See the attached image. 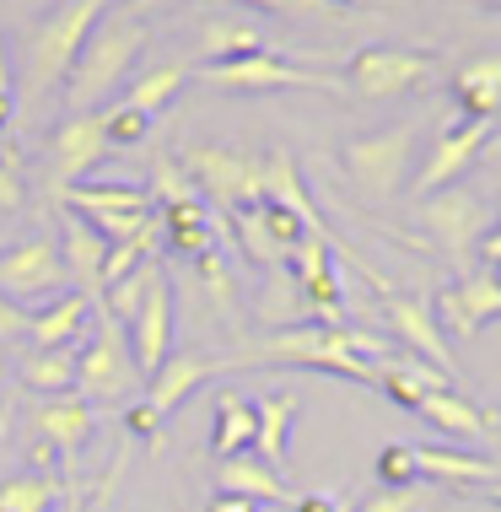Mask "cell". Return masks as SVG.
<instances>
[{"instance_id": "obj_1", "label": "cell", "mask_w": 501, "mask_h": 512, "mask_svg": "<svg viewBox=\"0 0 501 512\" xmlns=\"http://www.w3.org/2000/svg\"><path fill=\"white\" fill-rule=\"evenodd\" d=\"M141 49H146V17H135V11H124V6L103 11V22L87 33L71 76H65V103H71V114H92L108 92H119L124 76H130V65L141 60Z\"/></svg>"}, {"instance_id": "obj_2", "label": "cell", "mask_w": 501, "mask_h": 512, "mask_svg": "<svg viewBox=\"0 0 501 512\" xmlns=\"http://www.w3.org/2000/svg\"><path fill=\"white\" fill-rule=\"evenodd\" d=\"M103 11H114V0H65L54 17H44V27L27 44V98H44V92L65 87V76H71L87 33L103 22Z\"/></svg>"}, {"instance_id": "obj_3", "label": "cell", "mask_w": 501, "mask_h": 512, "mask_svg": "<svg viewBox=\"0 0 501 512\" xmlns=\"http://www.w3.org/2000/svg\"><path fill=\"white\" fill-rule=\"evenodd\" d=\"M415 141H421L415 124H383V130L351 135V141L340 146V168L367 200H394L410 178Z\"/></svg>"}, {"instance_id": "obj_4", "label": "cell", "mask_w": 501, "mask_h": 512, "mask_svg": "<svg viewBox=\"0 0 501 512\" xmlns=\"http://www.w3.org/2000/svg\"><path fill=\"white\" fill-rule=\"evenodd\" d=\"M97 308V302H92ZM141 367H135L130 356V335H124L119 318H108L103 308H97V335L87 340V351L76 356V389L81 399L97 410V405H124L135 389H141Z\"/></svg>"}, {"instance_id": "obj_5", "label": "cell", "mask_w": 501, "mask_h": 512, "mask_svg": "<svg viewBox=\"0 0 501 512\" xmlns=\"http://www.w3.org/2000/svg\"><path fill=\"white\" fill-rule=\"evenodd\" d=\"M178 168L189 173L194 195H205L221 211H243V205H259V195H264V151L189 146L178 157Z\"/></svg>"}, {"instance_id": "obj_6", "label": "cell", "mask_w": 501, "mask_h": 512, "mask_svg": "<svg viewBox=\"0 0 501 512\" xmlns=\"http://www.w3.org/2000/svg\"><path fill=\"white\" fill-rule=\"evenodd\" d=\"M227 367H232V356H200V351H194V356H167V362L146 378V394L124 410V426H130L135 437L157 442V432L167 426V415L184 405L200 383H211L216 372H227Z\"/></svg>"}, {"instance_id": "obj_7", "label": "cell", "mask_w": 501, "mask_h": 512, "mask_svg": "<svg viewBox=\"0 0 501 512\" xmlns=\"http://www.w3.org/2000/svg\"><path fill=\"white\" fill-rule=\"evenodd\" d=\"M431 71H437V54L431 49H399V44H367L356 49L351 60H345V92H356V98H399V92H415L426 87Z\"/></svg>"}, {"instance_id": "obj_8", "label": "cell", "mask_w": 501, "mask_h": 512, "mask_svg": "<svg viewBox=\"0 0 501 512\" xmlns=\"http://www.w3.org/2000/svg\"><path fill=\"white\" fill-rule=\"evenodd\" d=\"M205 87H221V92H291V87H313V92H345L340 76H324V71H302L297 60H281V54L259 49V54H243V60H221V65H200L194 71Z\"/></svg>"}, {"instance_id": "obj_9", "label": "cell", "mask_w": 501, "mask_h": 512, "mask_svg": "<svg viewBox=\"0 0 501 512\" xmlns=\"http://www.w3.org/2000/svg\"><path fill=\"white\" fill-rule=\"evenodd\" d=\"M442 340H475L485 324L501 318V275L496 270H464L458 281H448L431 302Z\"/></svg>"}, {"instance_id": "obj_10", "label": "cell", "mask_w": 501, "mask_h": 512, "mask_svg": "<svg viewBox=\"0 0 501 512\" xmlns=\"http://www.w3.org/2000/svg\"><path fill=\"white\" fill-rule=\"evenodd\" d=\"M378 297H383V318H388V329H394V340L405 345V356L437 367L442 378L458 383V362H453L448 340H442L437 318H431V308H426V297H410V292H399V286H388V292H378Z\"/></svg>"}, {"instance_id": "obj_11", "label": "cell", "mask_w": 501, "mask_h": 512, "mask_svg": "<svg viewBox=\"0 0 501 512\" xmlns=\"http://www.w3.org/2000/svg\"><path fill=\"white\" fill-rule=\"evenodd\" d=\"M496 124H475V119H458L448 130L437 135V146H431V157L421 162V173L410 178V195L426 200V195H442V189H453L458 178L475 168V157L485 151Z\"/></svg>"}, {"instance_id": "obj_12", "label": "cell", "mask_w": 501, "mask_h": 512, "mask_svg": "<svg viewBox=\"0 0 501 512\" xmlns=\"http://www.w3.org/2000/svg\"><path fill=\"white\" fill-rule=\"evenodd\" d=\"M108 157V135H103V114H71L54 130L49 141V189L65 195V189L87 184V173Z\"/></svg>"}, {"instance_id": "obj_13", "label": "cell", "mask_w": 501, "mask_h": 512, "mask_svg": "<svg viewBox=\"0 0 501 512\" xmlns=\"http://www.w3.org/2000/svg\"><path fill=\"white\" fill-rule=\"evenodd\" d=\"M415 221H421L426 243H442L448 254H469L485 232H491V216L475 195H458V189H442V195H426L415 205Z\"/></svg>"}, {"instance_id": "obj_14", "label": "cell", "mask_w": 501, "mask_h": 512, "mask_svg": "<svg viewBox=\"0 0 501 512\" xmlns=\"http://www.w3.org/2000/svg\"><path fill=\"white\" fill-rule=\"evenodd\" d=\"M65 286V259L49 238H27L0 248V297L27 302V297H49Z\"/></svg>"}, {"instance_id": "obj_15", "label": "cell", "mask_w": 501, "mask_h": 512, "mask_svg": "<svg viewBox=\"0 0 501 512\" xmlns=\"http://www.w3.org/2000/svg\"><path fill=\"white\" fill-rule=\"evenodd\" d=\"M124 335H130V356H135V367H141V378H151V372L173 356V281H167L162 270H151L146 302H141V313L124 324Z\"/></svg>"}, {"instance_id": "obj_16", "label": "cell", "mask_w": 501, "mask_h": 512, "mask_svg": "<svg viewBox=\"0 0 501 512\" xmlns=\"http://www.w3.org/2000/svg\"><path fill=\"white\" fill-rule=\"evenodd\" d=\"M33 432H38V448H49L54 459L71 464L81 453V442H87L97 432V410L87 405V399H44V405L33 410Z\"/></svg>"}, {"instance_id": "obj_17", "label": "cell", "mask_w": 501, "mask_h": 512, "mask_svg": "<svg viewBox=\"0 0 501 512\" xmlns=\"http://www.w3.org/2000/svg\"><path fill=\"white\" fill-rule=\"evenodd\" d=\"M259 200H270V205H286L291 216L302 221L308 232H318V238H334L329 232V221L318 216V205L308 195V184H302V168H297V157H291L286 146H275V151H264V195ZM340 243V238H334Z\"/></svg>"}, {"instance_id": "obj_18", "label": "cell", "mask_w": 501, "mask_h": 512, "mask_svg": "<svg viewBox=\"0 0 501 512\" xmlns=\"http://www.w3.org/2000/svg\"><path fill=\"white\" fill-rule=\"evenodd\" d=\"M448 92H453L458 119L496 124V119H501V49H496V54H475L464 71H453Z\"/></svg>"}, {"instance_id": "obj_19", "label": "cell", "mask_w": 501, "mask_h": 512, "mask_svg": "<svg viewBox=\"0 0 501 512\" xmlns=\"http://www.w3.org/2000/svg\"><path fill=\"white\" fill-rule=\"evenodd\" d=\"M415 475L421 480H442L448 491H480L501 475V464L491 453H469V448H415Z\"/></svg>"}, {"instance_id": "obj_20", "label": "cell", "mask_w": 501, "mask_h": 512, "mask_svg": "<svg viewBox=\"0 0 501 512\" xmlns=\"http://www.w3.org/2000/svg\"><path fill=\"white\" fill-rule=\"evenodd\" d=\"M216 491L221 496H243V502H286V507L302 496V491L286 486L281 469H270L264 459H254V453H232V459H221Z\"/></svg>"}, {"instance_id": "obj_21", "label": "cell", "mask_w": 501, "mask_h": 512, "mask_svg": "<svg viewBox=\"0 0 501 512\" xmlns=\"http://www.w3.org/2000/svg\"><path fill=\"white\" fill-rule=\"evenodd\" d=\"M65 243H60V259H65V281H76L81 297L97 302V281H103V259H108V243L92 221H81L76 211H65Z\"/></svg>"}, {"instance_id": "obj_22", "label": "cell", "mask_w": 501, "mask_h": 512, "mask_svg": "<svg viewBox=\"0 0 501 512\" xmlns=\"http://www.w3.org/2000/svg\"><path fill=\"white\" fill-rule=\"evenodd\" d=\"M426 426H437L442 437H458V442H480L485 432H491V410L469 405L458 389H426L421 399H415V410Z\"/></svg>"}, {"instance_id": "obj_23", "label": "cell", "mask_w": 501, "mask_h": 512, "mask_svg": "<svg viewBox=\"0 0 501 512\" xmlns=\"http://www.w3.org/2000/svg\"><path fill=\"white\" fill-rule=\"evenodd\" d=\"M297 410H302V399L291 389H270L254 399V459H264L270 469L286 464V442H291V426H297Z\"/></svg>"}, {"instance_id": "obj_24", "label": "cell", "mask_w": 501, "mask_h": 512, "mask_svg": "<svg viewBox=\"0 0 501 512\" xmlns=\"http://www.w3.org/2000/svg\"><path fill=\"white\" fill-rule=\"evenodd\" d=\"M17 383L44 399H65L76 389V356L65 351H44V345H27V351H17Z\"/></svg>"}, {"instance_id": "obj_25", "label": "cell", "mask_w": 501, "mask_h": 512, "mask_svg": "<svg viewBox=\"0 0 501 512\" xmlns=\"http://www.w3.org/2000/svg\"><path fill=\"white\" fill-rule=\"evenodd\" d=\"M254 448V399L238 389H221L211 405V453L216 459H232V453Z\"/></svg>"}, {"instance_id": "obj_26", "label": "cell", "mask_w": 501, "mask_h": 512, "mask_svg": "<svg viewBox=\"0 0 501 512\" xmlns=\"http://www.w3.org/2000/svg\"><path fill=\"white\" fill-rule=\"evenodd\" d=\"M87 318H92V297L65 292L60 302H49L44 313L27 318V340L44 345V351H60V345H71L81 329H87Z\"/></svg>"}, {"instance_id": "obj_27", "label": "cell", "mask_w": 501, "mask_h": 512, "mask_svg": "<svg viewBox=\"0 0 501 512\" xmlns=\"http://www.w3.org/2000/svg\"><path fill=\"white\" fill-rule=\"evenodd\" d=\"M65 205H71L76 216H92V211H119V216H146L151 211V195L141 184H76L60 195Z\"/></svg>"}, {"instance_id": "obj_28", "label": "cell", "mask_w": 501, "mask_h": 512, "mask_svg": "<svg viewBox=\"0 0 501 512\" xmlns=\"http://www.w3.org/2000/svg\"><path fill=\"white\" fill-rule=\"evenodd\" d=\"M194 71L189 65H162V71H146V76H135L130 87H124V103L119 108H135V114H146V119H157L167 103L184 92V81H189Z\"/></svg>"}, {"instance_id": "obj_29", "label": "cell", "mask_w": 501, "mask_h": 512, "mask_svg": "<svg viewBox=\"0 0 501 512\" xmlns=\"http://www.w3.org/2000/svg\"><path fill=\"white\" fill-rule=\"evenodd\" d=\"M259 49H264L259 27H248V22H227V17L200 22V54H205V65L243 60V54H259Z\"/></svg>"}, {"instance_id": "obj_30", "label": "cell", "mask_w": 501, "mask_h": 512, "mask_svg": "<svg viewBox=\"0 0 501 512\" xmlns=\"http://www.w3.org/2000/svg\"><path fill=\"white\" fill-rule=\"evenodd\" d=\"M65 496V480L49 475V469H27L22 480H6L0 486V512H49Z\"/></svg>"}, {"instance_id": "obj_31", "label": "cell", "mask_w": 501, "mask_h": 512, "mask_svg": "<svg viewBox=\"0 0 501 512\" xmlns=\"http://www.w3.org/2000/svg\"><path fill=\"white\" fill-rule=\"evenodd\" d=\"M232 232L243 238V254L254 259V265H264V270H281V265H286V248L270 238V227H264L259 205H243V211H232Z\"/></svg>"}, {"instance_id": "obj_32", "label": "cell", "mask_w": 501, "mask_h": 512, "mask_svg": "<svg viewBox=\"0 0 501 512\" xmlns=\"http://www.w3.org/2000/svg\"><path fill=\"white\" fill-rule=\"evenodd\" d=\"M146 195L157 200V205H189V200H200V195H194V184H189V173L178 168V157H162L157 168H151Z\"/></svg>"}, {"instance_id": "obj_33", "label": "cell", "mask_w": 501, "mask_h": 512, "mask_svg": "<svg viewBox=\"0 0 501 512\" xmlns=\"http://www.w3.org/2000/svg\"><path fill=\"white\" fill-rule=\"evenodd\" d=\"M405 486H421V475H415V448L410 442H388L378 453V491H405Z\"/></svg>"}, {"instance_id": "obj_34", "label": "cell", "mask_w": 501, "mask_h": 512, "mask_svg": "<svg viewBox=\"0 0 501 512\" xmlns=\"http://www.w3.org/2000/svg\"><path fill=\"white\" fill-rule=\"evenodd\" d=\"M103 135H108V151L141 146L146 135H151V119L135 114V108H108V114H103Z\"/></svg>"}, {"instance_id": "obj_35", "label": "cell", "mask_w": 501, "mask_h": 512, "mask_svg": "<svg viewBox=\"0 0 501 512\" xmlns=\"http://www.w3.org/2000/svg\"><path fill=\"white\" fill-rule=\"evenodd\" d=\"M426 502H431V491L405 486V491H372V496H361L351 512H426Z\"/></svg>"}, {"instance_id": "obj_36", "label": "cell", "mask_w": 501, "mask_h": 512, "mask_svg": "<svg viewBox=\"0 0 501 512\" xmlns=\"http://www.w3.org/2000/svg\"><path fill=\"white\" fill-rule=\"evenodd\" d=\"M254 11H275V17H313V11H329V0H243Z\"/></svg>"}, {"instance_id": "obj_37", "label": "cell", "mask_w": 501, "mask_h": 512, "mask_svg": "<svg viewBox=\"0 0 501 512\" xmlns=\"http://www.w3.org/2000/svg\"><path fill=\"white\" fill-rule=\"evenodd\" d=\"M27 318H33V313H27L22 302H6V297H0V345H17V340L27 335Z\"/></svg>"}, {"instance_id": "obj_38", "label": "cell", "mask_w": 501, "mask_h": 512, "mask_svg": "<svg viewBox=\"0 0 501 512\" xmlns=\"http://www.w3.org/2000/svg\"><path fill=\"white\" fill-rule=\"evenodd\" d=\"M291 512H351V496H334V491H308L291 502Z\"/></svg>"}, {"instance_id": "obj_39", "label": "cell", "mask_w": 501, "mask_h": 512, "mask_svg": "<svg viewBox=\"0 0 501 512\" xmlns=\"http://www.w3.org/2000/svg\"><path fill=\"white\" fill-rule=\"evenodd\" d=\"M22 200H27L22 173H17V168H0V211H17Z\"/></svg>"}, {"instance_id": "obj_40", "label": "cell", "mask_w": 501, "mask_h": 512, "mask_svg": "<svg viewBox=\"0 0 501 512\" xmlns=\"http://www.w3.org/2000/svg\"><path fill=\"white\" fill-rule=\"evenodd\" d=\"M475 248H480V259H485V265H496V270H501V221H496L491 232H485V238H480Z\"/></svg>"}, {"instance_id": "obj_41", "label": "cell", "mask_w": 501, "mask_h": 512, "mask_svg": "<svg viewBox=\"0 0 501 512\" xmlns=\"http://www.w3.org/2000/svg\"><path fill=\"white\" fill-rule=\"evenodd\" d=\"M211 512H259V502H243V496H221V491H216Z\"/></svg>"}, {"instance_id": "obj_42", "label": "cell", "mask_w": 501, "mask_h": 512, "mask_svg": "<svg viewBox=\"0 0 501 512\" xmlns=\"http://www.w3.org/2000/svg\"><path fill=\"white\" fill-rule=\"evenodd\" d=\"M162 6H178V0H124V11H135V17H146V11H162Z\"/></svg>"}, {"instance_id": "obj_43", "label": "cell", "mask_w": 501, "mask_h": 512, "mask_svg": "<svg viewBox=\"0 0 501 512\" xmlns=\"http://www.w3.org/2000/svg\"><path fill=\"white\" fill-rule=\"evenodd\" d=\"M480 502H491V507L501 512V475L491 480V486H480Z\"/></svg>"}, {"instance_id": "obj_44", "label": "cell", "mask_w": 501, "mask_h": 512, "mask_svg": "<svg viewBox=\"0 0 501 512\" xmlns=\"http://www.w3.org/2000/svg\"><path fill=\"white\" fill-rule=\"evenodd\" d=\"M11 114H17V98H11V92H6V98H0V135H6V124H11Z\"/></svg>"}, {"instance_id": "obj_45", "label": "cell", "mask_w": 501, "mask_h": 512, "mask_svg": "<svg viewBox=\"0 0 501 512\" xmlns=\"http://www.w3.org/2000/svg\"><path fill=\"white\" fill-rule=\"evenodd\" d=\"M11 92V65H6V44H0V98Z\"/></svg>"}, {"instance_id": "obj_46", "label": "cell", "mask_w": 501, "mask_h": 512, "mask_svg": "<svg viewBox=\"0 0 501 512\" xmlns=\"http://www.w3.org/2000/svg\"><path fill=\"white\" fill-rule=\"evenodd\" d=\"M11 157H17V146H11L6 135H0V168H17V162H11Z\"/></svg>"}, {"instance_id": "obj_47", "label": "cell", "mask_w": 501, "mask_h": 512, "mask_svg": "<svg viewBox=\"0 0 501 512\" xmlns=\"http://www.w3.org/2000/svg\"><path fill=\"white\" fill-rule=\"evenodd\" d=\"M491 426H501V415H496V410H491Z\"/></svg>"}, {"instance_id": "obj_48", "label": "cell", "mask_w": 501, "mask_h": 512, "mask_svg": "<svg viewBox=\"0 0 501 512\" xmlns=\"http://www.w3.org/2000/svg\"><path fill=\"white\" fill-rule=\"evenodd\" d=\"M329 6H334V0H329ZM340 6H351V0H340Z\"/></svg>"}, {"instance_id": "obj_49", "label": "cell", "mask_w": 501, "mask_h": 512, "mask_svg": "<svg viewBox=\"0 0 501 512\" xmlns=\"http://www.w3.org/2000/svg\"><path fill=\"white\" fill-rule=\"evenodd\" d=\"M496 6H501V0H496Z\"/></svg>"}]
</instances>
